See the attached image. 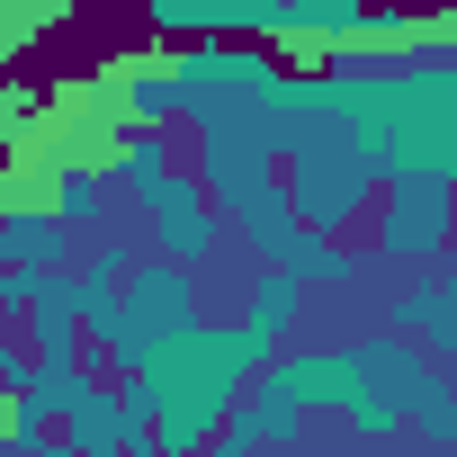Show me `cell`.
Wrapping results in <instances>:
<instances>
[{"mask_svg":"<svg viewBox=\"0 0 457 457\" xmlns=\"http://www.w3.org/2000/svg\"><path fill=\"white\" fill-rule=\"evenodd\" d=\"M287 188H296V215L314 224V234H359V224L377 215L386 170H377L368 135L350 126L341 90H332V108H323V117L287 126Z\"/></svg>","mask_w":457,"mask_h":457,"instance_id":"obj_1","label":"cell"},{"mask_svg":"<svg viewBox=\"0 0 457 457\" xmlns=\"http://www.w3.org/2000/svg\"><path fill=\"white\" fill-rule=\"evenodd\" d=\"M224 215H234V234H243V252H252L261 270H296L305 287H350V278H359V252H350L341 234H314V224L296 215L287 170H278V179H261L252 197H234Z\"/></svg>","mask_w":457,"mask_h":457,"instance_id":"obj_2","label":"cell"},{"mask_svg":"<svg viewBox=\"0 0 457 457\" xmlns=\"http://www.w3.org/2000/svg\"><path fill=\"white\" fill-rule=\"evenodd\" d=\"M197 323V270H179V261H135V278H126V305L108 314V323H90V359L108 368V377H135L170 332H188Z\"/></svg>","mask_w":457,"mask_h":457,"instance_id":"obj_3","label":"cell"},{"mask_svg":"<svg viewBox=\"0 0 457 457\" xmlns=\"http://www.w3.org/2000/svg\"><path fill=\"white\" fill-rule=\"evenodd\" d=\"M448 252H457V188H439V179H386V197L368 215V261L430 270Z\"/></svg>","mask_w":457,"mask_h":457,"instance_id":"obj_4","label":"cell"},{"mask_svg":"<svg viewBox=\"0 0 457 457\" xmlns=\"http://www.w3.org/2000/svg\"><path fill=\"white\" fill-rule=\"evenodd\" d=\"M439 368H448V359H430V350L403 341V332L359 341V403H350V430H359V439H395V430H412L421 386H430Z\"/></svg>","mask_w":457,"mask_h":457,"instance_id":"obj_5","label":"cell"},{"mask_svg":"<svg viewBox=\"0 0 457 457\" xmlns=\"http://www.w3.org/2000/svg\"><path fill=\"white\" fill-rule=\"evenodd\" d=\"M224 197L197 179V170H170L153 197H144V234H153V261H179V270H206L215 261V234H224Z\"/></svg>","mask_w":457,"mask_h":457,"instance_id":"obj_6","label":"cell"},{"mask_svg":"<svg viewBox=\"0 0 457 457\" xmlns=\"http://www.w3.org/2000/svg\"><path fill=\"white\" fill-rule=\"evenodd\" d=\"M90 72H99V90L126 108V126H179V117H188V81H179V46H170V37L126 46V54H99Z\"/></svg>","mask_w":457,"mask_h":457,"instance_id":"obj_7","label":"cell"},{"mask_svg":"<svg viewBox=\"0 0 457 457\" xmlns=\"http://www.w3.org/2000/svg\"><path fill=\"white\" fill-rule=\"evenodd\" d=\"M252 386H270L296 412H341L350 421V403H359V350H278Z\"/></svg>","mask_w":457,"mask_h":457,"instance_id":"obj_8","label":"cell"},{"mask_svg":"<svg viewBox=\"0 0 457 457\" xmlns=\"http://www.w3.org/2000/svg\"><path fill=\"white\" fill-rule=\"evenodd\" d=\"M386 332H403V341H421L430 359L457 368V261L412 270V278L395 287V305H386Z\"/></svg>","mask_w":457,"mask_h":457,"instance_id":"obj_9","label":"cell"},{"mask_svg":"<svg viewBox=\"0 0 457 457\" xmlns=\"http://www.w3.org/2000/svg\"><path fill=\"white\" fill-rule=\"evenodd\" d=\"M72 234L81 224L63 206H0V261H19V270H81Z\"/></svg>","mask_w":457,"mask_h":457,"instance_id":"obj_10","label":"cell"},{"mask_svg":"<svg viewBox=\"0 0 457 457\" xmlns=\"http://www.w3.org/2000/svg\"><path fill=\"white\" fill-rule=\"evenodd\" d=\"M403 54H430V10L421 0H368V19L350 37V63H403Z\"/></svg>","mask_w":457,"mask_h":457,"instance_id":"obj_11","label":"cell"},{"mask_svg":"<svg viewBox=\"0 0 457 457\" xmlns=\"http://www.w3.org/2000/svg\"><path fill=\"white\" fill-rule=\"evenodd\" d=\"M305 296H314V287H305L296 270H252V287H243V323H261L270 341H287V332L305 323Z\"/></svg>","mask_w":457,"mask_h":457,"instance_id":"obj_12","label":"cell"},{"mask_svg":"<svg viewBox=\"0 0 457 457\" xmlns=\"http://www.w3.org/2000/svg\"><path fill=\"white\" fill-rule=\"evenodd\" d=\"M170 170H179V144H170V126H135V135H126V153H117V170H108V179H117V188H126V197H153V188H162V179H170Z\"/></svg>","mask_w":457,"mask_h":457,"instance_id":"obj_13","label":"cell"},{"mask_svg":"<svg viewBox=\"0 0 457 457\" xmlns=\"http://www.w3.org/2000/svg\"><path fill=\"white\" fill-rule=\"evenodd\" d=\"M234 439H243V448H296V439H305V412H296V403H278L270 386H252V395H243V412H234Z\"/></svg>","mask_w":457,"mask_h":457,"instance_id":"obj_14","label":"cell"},{"mask_svg":"<svg viewBox=\"0 0 457 457\" xmlns=\"http://www.w3.org/2000/svg\"><path fill=\"white\" fill-rule=\"evenodd\" d=\"M108 197H117L108 170H54V206L81 224V234H108Z\"/></svg>","mask_w":457,"mask_h":457,"instance_id":"obj_15","label":"cell"},{"mask_svg":"<svg viewBox=\"0 0 457 457\" xmlns=\"http://www.w3.org/2000/svg\"><path fill=\"white\" fill-rule=\"evenodd\" d=\"M0 412H10V430H0V457H46V439H54V412H46L37 395H10Z\"/></svg>","mask_w":457,"mask_h":457,"instance_id":"obj_16","label":"cell"},{"mask_svg":"<svg viewBox=\"0 0 457 457\" xmlns=\"http://www.w3.org/2000/svg\"><path fill=\"white\" fill-rule=\"evenodd\" d=\"M0 19H10V54H28L46 28H63V19H72V0H0Z\"/></svg>","mask_w":457,"mask_h":457,"instance_id":"obj_17","label":"cell"},{"mask_svg":"<svg viewBox=\"0 0 457 457\" xmlns=\"http://www.w3.org/2000/svg\"><path fill=\"white\" fill-rule=\"evenodd\" d=\"M37 126H46V99H37L28 81H10V90H0V144H10V153H19V144H28Z\"/></svg>","mask_w":457,"mask_h":457,"instance_id":"obj_18","label":"cell"},{"mask_svg":"<svg viewBox=\"0 0 457 457\" xmlns=\"http://www.w3.org/2000/svg\"><path fill=\"white\" fill-rule=\"evenodd\" d=\"M46 457H108V448H72V439L54 430V439H46ZM117 457H126V448H117Z\"/></svg>","mask_w":457,"mask_h":457,"instance_id":"obj_19","label":"cell"}]
</instances>
